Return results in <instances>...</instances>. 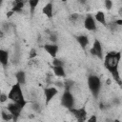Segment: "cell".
<instances>
[{"mask_svg":"<svg viewBox=\"0 0 122 122\" xmlns=\"http://www.w3.org/2000/svg\"><path fill=\"white\" fill-rule=\"evenodd\" d=\"M111 73H112L114 81H116L118 83V85H121V78H120V74H119L118 70H114V71H111Z\"/></svg>","mask_w":122,"mask_h":122,"instance_id":"18","label":"cell"},{"mask_svg":"<svg viewBox=\"0 0 122 122\" xmlns=\"http://www.w3.org/2000/svg\"><path fill=\"white\" fill-rule=\"evenodd\" d=\"M78 16H79V14H77V13H72V14H71V16H70V20H71V21H76V20L78 19Z\"/></svg>","mask_w":122,"mask_h":122,"instance_id":"25","label":"cell"},{"mask_svg":"<svg viewBox=\"0 0 122 122\" xmlns=\"http://www.w3.org/2000/svg\"><path fill=\"white\" fill-rule=\"evenodd\" d=\"M2 2H3V0H0V6L2 5Z\"/></svg>","mask_w":122,"mask_h":122,"instance_id":"34","label":"cell"},{"mask_svg":"<svg viewBox=\"0 0 122 122\" xmlns=\"http://www.w3.org/2000/svg\"><path fill=\"white\" fill-rule=\"evenodd\" d=\"M4 36V33H3V31L2 30H0V38H2Z\"/></svg>","mask_w":122,"mask_h":122,"instance_id":"32","label":"cell"},{"mask_svg":"<svg viewBox=\"0 0 122 122\" xmlns=\"http://www.w3.org/2000/svg\"><path fill=\"white\" fill-rule=\"evenodd\" d=\"M23 7H24V0H14V4L11 10L13 12H21Z\"/></svg>","mask_w":122,"mask_h":122,"instance_id":"13","label":"cell"},{"mask_svg":"<svg viewBox=\"0 0 122 122\" xmlns=\"http://www.w3.org/2000/svg\"><path fill=\"white\" fill-rule=\"evenodd\" d=\"M114 23H115L117 26H121V25H122V20H121V19H118V20H116Z\"/></svg>","mask_w":122,"mask_h":122,"instance_id":"30","label":"cell"},{"mask_svg":"<svg viewBox=\"0 0 122 122\" xmlns=\"http://www.w3.org/2000/svg\"><path fill=\"white\" fill-rule=\"evenodd\" d=\"M57 92H58V91L54 87L46 88L44 91V94H45V98H46V104H49L51 102V100L57 94Z\"/></svg>","mask_w":122,"mask_h":122,"instance_id":"8","label":"cell"},{"mask_svg":"<svg viewBox=\"0 0 122 122\" xmlns=\"http://www.w3.org/2000/svg\"><path fill=\"white\" fill-rule=\"evenodd\" d=\"M15 78L17 80V83L20 85H24L26 83V73L23 71H19L15 73Z\"/></svg>","mask_w":122,"mask_h":122,"instance_id":"14","label":"cell"},{"mask_svg":"<svg viewBox=\"0 0 122 122\" xmlns=\"http://www.w3.org/2000/svg\"><path fill=\"white\" fill-rule=\"evenodd\" d=\"M76 40L79 43V45L81 46V48H83V49H85L87 47V45L89 44V38L86 35H78V36H76Z\"/></svg>","mask_w":122,"mask_h":122,"instance_id":"15","label":"cell"},{"mask_svg":"<svg viewBox=\"0 0 122 122\" xmlns=\"http://www.w3.org/2000/svg\"><path fill=\"white\" fill-rule=\"evenodd\" d=\"M73 115L74 117L82 122V121H85L86 120V116H87V111L85 110V108H80V109H75V108H71L69 110Z\"/></svg>","mask_w":122,"mask_h":122,"instance_id":"6","label":"cell"},{"mask_svg":"<svg viewBox=\"0 0 122 122\" xmlns=\"http://www.w3.org/2000/svg\"><path fill=\"white\" fill-rule=\"evenodd\" d=\"M121 58V52L120 51H110L105 56L104 65L106 69L111 72L114 70H118L119 61Z\"/></svg>","mask_w":122,"mask_h":122,"instance_id":"2","label":"cell"},{"mask_svg":"<svg viewBox=\"0 0 122 122\" xmlns=\"http://www.w3.org/2000/svg\"><path fill=\"white\" fill-rule=\"evenodd\" d=\"M84 27L88 30H96V24L92 15H87V17L84 20Z\"/></svg>","mask_w":122,"mask_h":122,"instance_id":"9","label":"cell"},{"mask_svg":"<svg viewBox=\"0 0 122 122\" xmlns=\"http://www.w3.org/2000/svg\"><path fill=\"white\" fill-rule=\"evenodd\" d=\"M91 53L96 57H98L99 59L103 58V50H102V46L101 43L99 42V40L95 39L92 45V48L91 49Z\"/></svg>","mask_w":122,"mask_h":122,"instance_id":"7","label":"cell"},{"mask_svg":"<svg viewBox=\"0 0 122 122\" xmlns=\"http://www.w3.org/2000/svg\"><path fill=\"white\" fill-rule=\"evenodd\" d=\"M50 39H51V41L55 42V41H56V35H55V34H53V33H51V34L50 35Z\"/></svg>","mask_w":122,"mask_h":122,"instance_id":"28","label":"cell"},{"mask_svg":"<svg viewBox=\"0 0 122 122\" xmlns=\"http://www.w3.org/2000/svg\"><path fill=\"white\" fill-rule=\"evenodd\" d=\"M73 82L71 80H66L64 83V87H65V91H71V88L73 86Z\"/></svg>","mask_w":122,"mask_h":122,"instance_id":"21","label":"cell"},{"mask_svg":"<svg viewBox=\"0 0 122 122\" xmlns=\"http://www.w3.org/2000/svg\"><path fill=\"white\" fill-rule=\"evenodd\" d=\"M39 3V0H29V4H30V12L33 13L34 12V10L36 8V6L38 5Z\"/></svg>","mask_w":122,"mask_h":122,"instance_id":"20","label":"cell"},{"mask_svg":"<svg viewBox=\"0 0 122 122\" xmlns=\"http://www.w3.org/2000/svg\"><path fill=\"white\" fill-rule=\"evenodd\" d=\"M52 70H53V73L56 76H59V77H65L66 76V72L64 71L63 66H53Z\"/></svg>","mask_w":122,"mask_h":122,"instance_id":"16","label":"cell"},{"mask_svg":"<svg viewBox=\"0 0 122 122\" xmlns=\"http://www.w3.org/2000/svg\"><path fill=\"white\" fill-rule=\"evenodd\" d=\"M7 99H8V95H7V94H5V93H0V102H1V103L5 102Z\"/></svg>","mask_w":122,"mask_h":122,"instance_id":"26","label":"cell"},{"mask_svg":"<svg viewBox=\"0 0 122 122\" xmlns=\"http://www.w3.org/2000/svg\"><path fill=\"white\" fill-rule=\"evenodd\" d=\"M1 116H2V119L3 120H5V121H9V120H12V115H11V113L8 111V112H2V114H1Z\"/></svg>","mask_w":122,"mask_h":122,"instance_id":"19","label":"cell"},{"mask_svg":"<svg viewBox=\"0 0 122 122\" xmlns=\"http://www.w3.org/2000/svg\"><path fill=\"white\" fill-rule=\"evenodd\" d=\"M8 99H10L12 102H15L17 104H19L21 107H25L27 102L24 98V95H23V92H22V89H21V85L19 83H16L14 84L9 94H8Z\"/></svg>","mask_w":122,"mask_h":122,"instance_id":"1","label":"cell"},{"mask_svg":"<svg viewBox=\"0 0 122 122\" xmlns=\"http://www.w3.org/2000/svg\"><path fill=\"white\" fill-rule=\"evenodd\" d=\"M36 55H37V53H36V51H35L34 49H31V50H30V54H29V57H30V59H32V58H34V57H36Z\"/></svg>","mask_w":122,"mask_h":122,"instance_id":"24","label":"cell"},{"mask_svg":"<svg viewBox=\"0 0 122 122\" xmlns=\"http://www.w3.org/2000/svg\"><path fill=\"white\" fill-rule=\"evenodd\" d=\"M7 109H8V111L11 113V115H12V120H13V121H16V120L18 119L19 115H20V112H21L23 107H21L19 104H17V103H15V102H13V103L9 104L8 107H7Z\"/></svg>","mask_w":122,"mask_h":122,"instance_id":"5","label":"cell"},{"mask_svg":"<svg viewBox=\"0 0 122 122\" xmlns=\"http://www.w3.org/2000/svg\"><path fill=\"white\" fill-rule=\"evenodd\" d=\"M105 7L107 10H111L112 7V2L111 0H105Z\"/></svg>","mask_w":122,"mask_h":122,"instance_id":"23","label":"cell"},{"mask_svg":"<svg viewBox=\"0 0 122 122\" xmlns=\"http://www.w3.org/2000/svg\"><path fill=\"white\" fill-rule=\"evenodd\" d=\"M88 86L94 97H97L101 89V80L96 75H90L88 77Z\"/></svg>","mask_w":122,"mask_h":122,"instance_id":"3","label":"cell"},{"mask_svg":"<svg viewBox=\"0 0 122 122\" xmlns=\"http://www.w3.org/2000/svg\"><path fill=\"white\" fill-rule=\"evenodd\" d=\"M78 1H79L80 3H82V4H84V3H86V1H87V0H78Z\"/></svg>","mask_w":122,"mask_h":122,"instance_id":"33","label":"cell"},{"mask_svg":"<svg viewBox=\"0 0 122 122\" xmlns=\"http://www.w3.org/2000/svg\"><path fill=\"white\" fill-rule=\"evenodd\" d=\"M45 51L51 56V57H56V53L58 51V46L55 44H46L44 46Z\"/></svg>","mask_w":122,"mask_h":122,"instance_id":"10","label":"cell"},{"mask_svg":"<svg viewBox=\"0 0 122 122\" xmlns=\"http://www.w3.org/2000/svg\"><path fill=\"white\" fill-rule=\"evenodd\" d=\"M61 105L67 109H71L74 105V98L71 93V91H65L61 97Z\"/></svg>","mask_w":122,"mask_h":122,"instance_id":"4","label":"cell"},{"mask_svg":"<svg viewBox=\"0 0 122 122\" xmlns=\"http://www.w3.org/2000/svg\"><path fill=\"white\" fill-rule=\"evenodd\" d=\"M95 20L99 23H101L102 25L104 26H107V23H106V17H105V14L103 11H98L96 12L95 14Z\"/></svg>","mask_w":122,"mask_h":122,"instance_id":"17","label":"cell"},{"mask_svg":"<svg viewBox=\"0 0 122 122\" xmlns=\"http://www.w3.org/2000/svg\"><path fill=\"white\" fill-rule=\"evenodd\" d=\"M96 120H97V119H96V117H95L94 115H92V116L89 119V122H96Z\"/></svg>","mask_w":122,"mask_h":122,"instance_id":"29","label":"cell"},{"mask_svg":"<svg viewBox=\"0 0 122 122\" xmlns=\"http://www.w3.org/2000/svg\"><path fill=\"white\" fill-rule=\"evenodd\" d=\"M52 65L53 66H63V62L59 59H56L55 57L53 58V61H52Z\"/></svg>","mask_w":122,"mask_h":122,"instance_id":"22","label":"cell"},{"mask_svg":"<svg viewBox=\"0 0 122 122\" xmlns=\"http://www.w3.org/2000/svg\"><path fill=\"white\" fill-rule=\"evenodd\" d=\"M32 109H33L35 112H40V110H41V108H40V105H39L38 103H35V104H33V105H32Z\"/></svg>","mask_w":122,"mask_h":122,"instance_id":"27","label":"cell"},{"mask_svg":"<svg viewBox=\"0 0 122 122\" xmlns=\"http://www.w3.org/2000/svg\"><path fill=\"white\" fill-rule=\"evenodd\" d=\"M61 1H62V2H66L67 0H61Z\"/></svg>","mask_w":122,"mask_h":122,"instance_id":"35","label":"cell"},{"mask_svg":"<svg viewBox=\"0 0 122 122\" xmlns=\"http://www.w3.org/2000/svg\"><path fill=\"white\" fill-rule=\"evenodd\" d=\"M8 61H9V53L7 51L0 49V64L3 67L8 66Z\"/></svg>","mask_w":122,"mask_h":122,"instance_id":"11","label":"cell"},{"mask_svg":"<svg viewBox=\"0 0 122 122\" xmlns=\"http://www.w3.org/2000/svg\"><path fill=\"white\" fill-rule=\"evenodd\" d=\"M14 12L12 11V10H10V11H9V12H7V17H10L12 14H13Z\"/></svg>","mask_w":122,"mask_h":122,"instance_id":"31","label":"cell"},{"mask_svg":"<svg viewBox=\"0 0 122 122\" xmlns=\"http://www.w3.org/2000/svg\"><path fill=\"white\" fill-rule=\"evenodd\" d=\"M52 11H53V8H52V4L51 3H48L46 4L43 9H42V12L48 17V18H51L52 17Z\"/></svg>","mask_w":122,"mask_h":122,"instance_id":"12","label":"cell"}]
</instances>
